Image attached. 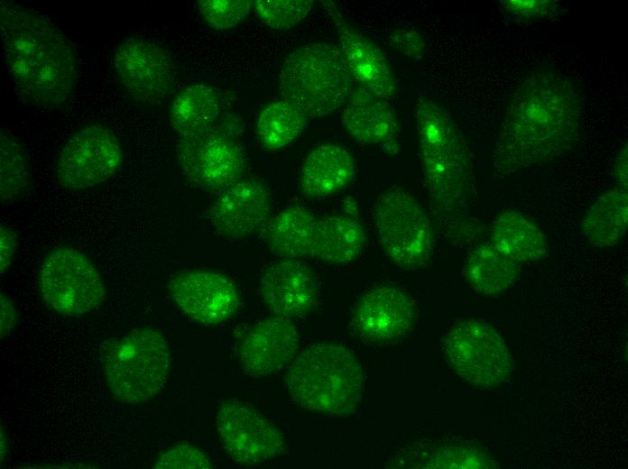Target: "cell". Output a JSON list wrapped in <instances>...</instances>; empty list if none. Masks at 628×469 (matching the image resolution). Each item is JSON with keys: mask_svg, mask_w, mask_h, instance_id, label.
Masks as SVG:
<instances>
[{"mask_svg": "<svg viewBox=\"0 0 628 469\" xmlns=\"http://www.w3.org/2000/svg\"><path fill=\"white\" fill-rule=\"evenodd\" d=\"M582 120L579 95L551 69L525 78L513 93L493 152V169L504 177L553 160L577 141Z\"/></svg>", "mask_w": 628, "mask_h": 469, "instance_id": "6da1fadb", "label": "cell"}, {"mask_svg": "<svg viewBox=\"0 0 628 469\" xmlns=\"http://www.w3.org/2000/svg\"><path fill=\"white\" fill-rule=\"evenodd\" d=\"M0 28L5 64L18 95L41 108H55L70 97L77 79L74 51L44 15L4 1Z\"/></svg>", "mask_w": 628, "mask_h": 469, "instance_id": "7a4b0ae2", "label": "cell"}, {"mask_svg": "<svg viewBox=\"0 0 628 469\" xmlns=\"http://www.w3.org/2000/svg\"><path fill=\"white\" fill-rule=\"evenodd\" d=\"M415 119L423 183L435 208L453 213L474 199V163L469 147L449 111L439 102L418 97Z\"/></svg>", "mask_w": 628, "mask_h": 469, "instance_id": "3957f363", "label": "cell"}, {"mask_svg": "<svg viewBox=\"0 0 628 469\" xmlns=\"http://www.w3.org/2000/svg\"><path fill=\"white\" fill-rule=\"evenodd\" d=\"M286 385L300 407L335 417L352 414L363 397L365 379L356 356L342 345L306 346L288 365Z\"/></svg>", "mask_w": 628, "mask_h": 469, "instance_id": "277c9868", "label": "cell"}, {"mask_svg": "<svg viewBox=\"0 0 628 469\" xmlns=\"http://www.w3.org/2000/svg\"><path fill=\"white\" fill-rule=\"evenodd\" d=\"M355 87L340 48L331 42L300 45L281 65L280 95L308 119L324 117L343 107Z\"/></svg>", "mask_w": 628, "mask_h": 469, "instance_id": "5b68a950", "label": "cell"}, {"mask_svg": "<svg viewBox=\"0 0 628 469\" xmlns=\"http://www.w3.org/2000/svg\"><path fill=\"white\" fill-rule=\"evenodd\" d=\"M101 359L109 390L124 403L138 404L152 399L168 379L169 347L164 336L151 327L106 340Z\"/></svg>", "mask_w": 628, "mask_h": 469, "instance_id": "8992f818", "label": "cell"}, {"mask_svg": "<svg viewBox=\"0 0 628 469\" xmlns=\"http://www.w3.org/2000/svg\"><path fill=\"white\" fill-rule=\"evenodd\" d=\"M374 214L379 242L393 263L404 270H416L429 262L434 234L416 198L401 187H390L378 196Z\"/></svg>", "mask_w": 628, "mask_h": 469, "instance_id": "52a82bcc", "label": "cell"}, {"mask_svg": "<svg viewBox=\"0 0 628 469\" xmlns=\"http://www.w3.org/2000/svg\"><path fill=\"white\" fill-rule=\"evenodd\" d=\"M39 286L46 305L64 317L92 312L105 297L102 277L93 262L78 250L66 245L44 256Z\"/></svg>", "mask_w": 628, "mask_h": 469, "instance_id": "ba28073f", "label": "cell"}, {"mask_svg": "<svg viewBox=\"0 0 628 469\" xmlns=\"http://www.w3.org/2000/svg\"><path fill=\"white\" fill-rule=\"evenodd\" d=\"M445 357L456 373L466 382L493 388L508 380L513 359L500 334L482 320L456 324L444 340Z\"/></svg>", "mask_w": 628, "mask_h": 469, "instance_id": "9c48e42d", "label": "cell"}, {"mask_svg": "<svg viewBox=\"0 0 628 469\" xmlns=\"http://www.w3.org/2000/svg\"><path fill=\"white\" fill-rule=\"evenodd\" d=\"M122 162L118 139L108 128L92 124L75 132L57 160L56 179L69 190L94 188L112 177Z\"/></svg>", "mask_w": 628, "mask_h": 469, "instance_id": "30bf717a", "label": "cell"}, {"mask_svg": "<svg viewBox=\"0 0 628 469\" xmlns=\"http://www.w3.org/2000/svg\"><path fill=\"white\" fill-rule=\"evenodd\" d=\"M216 426L224 450L237 464L261 463L281 455L286 447L279 428L241 400L220 402Z\"/></svg>", "mask_w": 628, "mask_h": 469, "instance_id": "8fae6325", "label": "cell"}, {"mask_svg": "<svg viewBox=\"0 0 628 469\" xmlns=\"http://www.w3.org/2000/svg\"><path fill=\"white\" fill-rule=\"evenodd\" d=\"M177 158L185 178L208 191H222L237 180L245 170L242 147L227 133L215 129L180 138Z\"/></svg>", "mask_w": 628, "mask_h": 469, "instance_id": "7c38bea8", "label": "cell"}, {"mask_svg": "<svg viewBox=\"0 0 628 469\" xmlns=\"http://www.w3.org/2000/svg\"><path fill=\"white\" fill-rule=\"evenodd\" d=\"M118 82L136 101L157 103L173 90L176 69L169 51L152 41L128 39L114 55Z\"/></svg>", "mask_w": 628, "mask_h": 469, "instance_id": "4fadbf2b", "label": "cell"}, {"mask_svg": "<svg viewBox=\"0 0 628 469\" xmlns=\"http://www.w3.org/2000/svg\"><path fill=\"white\" fill-rule=\"evenodd\" d=\"M168 290L186 316L204 325L232 318L241 304L235 283L226 275L208 270L180 271L171 277Z\"/></svg>", "mask_w": 628, "mask_h": 469, "instance_id": "5bb4252c", "label": "cell"}, {"mask_svg": "<svg viewBox=\"0 0 628 469\" xmlns=\"http://www.w3.org/2000/svg\"><path fill=\"white\" fill-rule=\"evenodd\" d=\"M416 317V304L406 291L380 285L361 297L350 328L365 342L390 343L404 337L411 330Z\"/></svg>", "mask_w": 628, "mask_h": 469, "instance_id": "9a60e30c", "label": "cell"}, {"mask_svg": "<svg viewBox=\"0 0 628 469\" xmlns=\"http://www.w3.org/2000/svg\"><path fill=\"white\" fill-rule=\"evenodd\" d=\"M320 3L335 24L340 51L356 86L388 101L397 91V79L383 54L350 24L334 1Z\"/></svg>", "mask_w": 628, "mask_h": 469, "instance_id": "2e32d148", "label": "cell"}, {"mask_svg": "<svg viewBox=\"0 0 628 469\" xmlns=\"http://www.w3.org/2000/svg\"><path fill=\"white\" fill-rule=\"evenodd\" d=\"M258 291L273 316L289 320L306 317L319 300L315 275L296 259H281L266 265L259 278Z\"/></svg>", "mask_w": 628, "mask_h": 469, "instance_id": "e0dca14e", "label": "cell"}, {"mask_svg": "<svg viewBox=\"0 0 628 469\" xmlns=\"http://www.w3.org/2000/svg\"><path fill=\"white\" fill-rule=\"evenodd\" d=\"M300 337L291 320L271 317L252 325L241 336L237 354L243 371L253 377L270 376L290 364Z\"/></svg>", "mask_w": 628, "mask_h": 469, "instance_id": "ac0fdd59", "label": "cell"}, {"mask_svg": "<svg viewBox=\"0 0 628 469\" xmlns=\"http://www.w3.org/2000/svg\"><path fill=\"white\" fill-rule=\"evenodd\" d=\"M271 216V198L256 179H239L220 191L208 210L215 232L229 240H241L266 224Z\"/></svg>", "mask_w": 628, "mask_h": 469, "instance_id": "d6986e66", "label": "cell"}, {"mask_svg": "<svg viewBox=\"0 0 628 469\" xmlns=\"http://www.w3.org/2000/svg\"><path fill=\"white\" fill-rule=\"evenodd\" d=\"M341 121L357 142L378 146L390 156L399 153V117L388 101L356 86L343 106Z\"/></svg>", "mask_w": 628, "mask_h": 469, "instance_id": "ffe728a7", "label": "cell"}, {"mask_svg": "<svg viewBox=\"0 0 628 469\" xmlns=\"http://www.w3.org/2000/svg\"><path fill=\"white\" fill-rule=\"evenodd\" d=\"M356 175L351 152L335 143L314 148L305 158L300 170V188L309 198L335 195L346 188Z\"/></svg>", "mask_w": 628, "mask_h": 469, "instance_id": "44dd1931", "label": "cell"}, {"mask_svg": "<svg viewBox=\"0 0 628 469\" xmlns=\"http://www.w3.org/2000/svg\"><path fill=\"white\" fill-rule=\"evenodd\" d=\"M490 237L497 251L520 264L540 261L548 249L542 230L516 208L503 209L497 216Z\"/></svg>", "mask_w": 628, "mask_h": 469, "instance_id": "7402d4cb", "label": "cell"}, {"mask_svg": "<svg viewBox=\"0 0 628 469\" xmlns=\"http://www.w3.org/2000/svg\"><path fill=\"white\" fill-rule=\"evenodd\" d=\"M365 242L363 225L352 216L329 215L318 218L310 257L329 263H346L361 254Z\"/></svg>", "mask_w": 628, "mask_h": 469, "instance_id": "603a6c76", "label": "cell"}, {"mask_svg": "<svg viewBox=\"0 0 628 469\" xmlns=\"http://www.w3.org/2000/svg\"><path fill=\"white\" fill-rule=\"evenodd\" d=\"M318 218L309 210L291 207L282 210L263 228L265 245L282 259L310 257L312 237Z\"/></svg>", "mask_w": 628, "mask_h": 469, "instance_id": "cb8c5ba5", "label": "cell"}, {"mask_svg": "<svg viewBox=\"0 0 628 469\" xmlns=\"http://www.w3.org/2000/svg\"><path fill=\"white\" fill-rule=\"evenodd\" d=\"M220 113L217 90L208 85L194 84L183 87L175 97L170 123L180 138L192 137L215 129Z\"/></svg>", "mask_w": 628, "mask_h": 469, "instance_id": "d4e9b609", "label": "cell"}, {"mask_svg": "<svg viewBox=\"0 0 628 469\" xmlns=\"http://www.w3.org/2000/svg\"><path fill=\"white\" fill-rule=\"evenodd\" d=\"M627 225V189L616 187L605 191L589 207L581 222V232L590 244L606 248L623 238Z\"/></svg>", "mask_w": 628, "mask_h": 469, "instance_id": "484cf974", "label": "cell"}, {"mask_svg": "<svg viewBox=\"0 0 628 469\" xmlns=\"http://www.w3.org/2000/svg\"><path fill=\"white\" fill-rule=\"evenodd\" d=\"M520 263L483 244L470 253L466 266L467 283L478 293L495 296L512 287L519 278Z\"/></svg>", "mask_w": 628, "mask_h": 469, "instance_id": "4316f807", "label": "cell"}, {"mask_svg": "<svg viewBox=\"0 0 628 469\" xmlns=\"http://www.w3.org/2000/svg\"><path fill=\"white\" fill-rule=\"evenodd\" d=\"M307 121L306 115L291 103L282 98L272 101L258 115L257 139L266 150L282 149L301 133Z\"/></svg>", "mask_w": 628, "mask_h": 469, "instance_id": "83f0119b", "label": "cell"}, {"mask_svg": "<svg viewBox=\"0 0 628 469\" xmlns=\"http://www.w3.org/2000/svg\"><path fill=\"white\" fill-rule=\"evenodd\" d=\"M30 175L24 152L18 140L5 129L0 132V198L2 203L23 197L29 189Z\"/></svg>", "mask_w": 628, "mask_h": 469, "instance_id": "f1b7e54d", "label": "cell"}, {"mask_svg": "<svg viewBox=\"0 0 628 469\" xmlns=\"http://www.w3.org/2000/svg\"><path fill=\"white\" fill-rule=\"evenodd\" d=\"M312 0H255L253 6L268 27L288 30L300 23L310 12Z\"/></svg>", "mask_w": 628, "mask_h": 469, "instance_id": "f546056e", "label": "cell"}, {"mask_svg": "<svg viewBox=\"0 0 628 469\" xmlns=\"http://www.w3.org/2000/svg\"><path fill=\"white\" fill-rule=\"evenodd\" d=\"M252 5L250 0H201L199 10L209 27L221 31L241 23Z\"/></svg>", "mask_w": 628, "mask_h": 469, "instance_id": "4dcf8cb0", "label": "cell"}, {"mask_svg": "<svg viewBox=\"0 0 628 469\" xmlns=\"http://www.w3.org/2000/svg\"><path fill=\"white\" fill-rule=\"evenodd\" d=\"M430 468H491L494 464L484 452L469 446H439L431 451Z\"/></svg>", "mask_w": 628, "mask_h": 469, "instance_id": "1f68e13d", "label": "cell"}, {"mask_svg": "<svg viewBox=\"0 0 628 469\" xmlns=\"http://www.w3.org/2000/svg\"><path fill=\"white\" fill-rule=\"evenodd\" d=\"M503 8L521 21L554 20L563 11L558 0H503Z\"/></svg>", "mask_w": 628, "mask_h": 469, "instance_id": "d6a6232c", "label": "cell"}, {"mask_svg": "<svg viewBox=\"0 0 628 469\" xmlns=\"http://www.w3.org/2000/svg\"><path fill=\"white\" fill-rule=\"evenodd\" d=\"M153 467L158 469H208L212 467V464L202 450L192 446L181 445L162 453Z\"/></svg>", "mask_w": 628, "mask_h": 469, "instance_id": "836d02e7", "label": "cell"}, {"mask_svg": "<svg viewBox=\"0 0 628 469\" xmlns=\"http://www.w3.org/2000/svg\"><path fill=\"white\" fill-rule=\"evenodd\" d=\"M388 41L393 50L412 60H420L424 55V40L414 29H397L389 35Z\"/></svg>", "mask_w": 628, "mask_h": 469, "instance_id": "e575fe53", "label": "cell"}, {"mask_svg": "<svg viewBox=\"0 0 628 469\" xmlns=\"http://www.w3.org/2000/svg\"><path fill=\"white\" fill-rule=\"evenodd\" d=\"M17 248V235L15 232L2 225L0 227V271L5 272L10 267Z\"/></svg>", "mask_w": 628, "mask_h": 469, "instance_id": "d590c367", "label": "cell"}, {"mask_svg": "<svg viewBox=\"0 0 628 469\" xmlns=\"http://www.w3.org/2000/svg\"><path fill=\"white\" fill-rule=\"evenodd\" d=\"M0 297V332L1 337H4L14 328L18 320V315L13 300L3 292H1Z\"/></svg>", "mask_w": 628, "mask_h": 469, "instance_id": "8d00e7d4", "label": "cell"}, {"mask_svg": "<svg viewBox=\"0 0 628 469\" xmlns=\"http://www.w3.org/2000/svg\"><path fill=\"white\" fill-rule=\"evenodd\" d=\"M614 179L620 188L627 189V145L622 150L614 165Z\"/></svg>", "mask_w": 628, "mask_h": 469, "instance_id": "74e56055", "label": "cell"}]
</instances>
